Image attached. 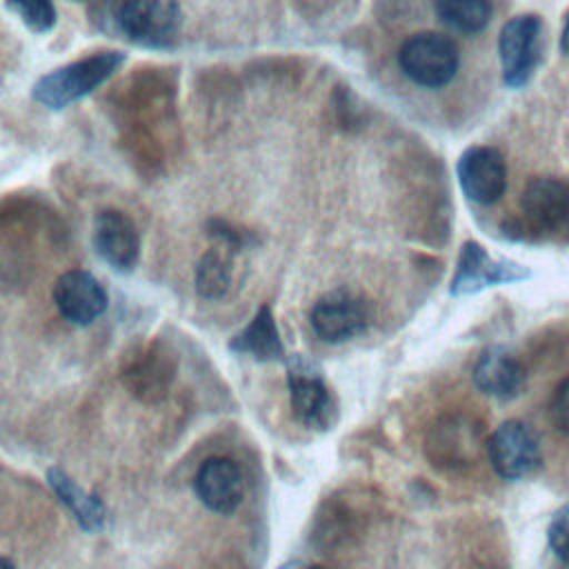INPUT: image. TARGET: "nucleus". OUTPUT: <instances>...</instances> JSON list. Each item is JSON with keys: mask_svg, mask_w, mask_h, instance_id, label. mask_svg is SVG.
I'll return each mask as SVG.
<instances>
[{"mask_svg": "<svg viewBox=\"0 0 569 569\" xmlns=\"http://www.w3.org/2000/svg\"><path fill=\"white\" fill-rule=\"evenodd\" d=\"M7 7L33 33H47L56 24V4H53V0H7Z\"/></svg>", "mask_w": 569, "mask_h": 569, "instance_id": "6ab92c4d", "label": "nucleus"}, {"mask_svg": "<svg viewBox=\"0 0 569 569\" xmlns=\"http://www.w3.org/2000/svg\"><path fill=\"white\" fill-rule=\"evenodd\" d=\"M309 322L313 333L329 345L347 342L360 336L371 322V307L360 296L336 289L325 293L311 309Z\"/></svg>", "mask_w": 569, "mask_h": 569, "instance_id": "0eeeda50", "label": "nucleus"}, {"mask_svg": "<svg viewBox=\"0 0 569 569\" xmlns=\"http://www.w3.org/2000/svg\"><path fill=\"white\" fill-rule=\"evenodd\" d=\"M124 62H127V56L122 51H98L93 56L62 64L44 73L33 84V91H31L33 100H38L47 109L60 111L71 102L82 100L84 96L96 91Z\"/></svg>", "mask_w": 569, "mask_h": 569, "instance_id": "f257e3e1", "label": "nucleus"}, {"mask_svg": "<svg viewBox=\"0 0 569 569\" xmlns=\"http://www.w3.org/2000/svg\"><path fill=\"white\" fill-rule=\"evenodd\" d=\"M529 278V269L513 260L493 258L487 253V249L473 240L465 242L458 256L456 273L451 280V293L453 296H471L487 287L496 284H509Z\"/></svg>", "mask_w": 569, "mask_h": 569, "instance_id": "6e6552de", "label": "nucleus"}, {"mask_svg": "<svg viewBox=\"0 0 569 569\" xmlns=\"http://www.w3.org/2000/svg\"><path fill=\"white\" fill-rule=\"evenodd\" d=\"M231 282L229 258L220 249L207 251L196 267V289L207 300H218L227 293Z\"/></svg>", "mask_w": 569, "mask_h": 569, "instance_id": "a211bd4d", "label": "nucleus"}, {"mask_svg": "<svg viewBox=\"0 0 569 569\" xmlns=\"http://www.w3.org/2000/svg\"><path fill=\"white\" fill-rule=\"evenodd\" d=\"M198 500L213 513H233L244 496V478L240 467L224 456L207 458L193 478Z\"/></svg>", "mask_w": 569, "mask_h": 569, "instance_id": "f8f14e48", "label": "nucleus"}, {"mask_svg": "<svg viewBox=\"0 0 569 569\" xmlns=\"http://www.w3.org/2000/svg\"><path fill=\"white\" fill-rule=\"evenodd\" d=\"M116 22L133 44L167 49L180 31V7L178 0H122Z\"/></svg>", "mask_w": 569, "mask_h": 569, "instance_id": "7ed1b4c3", "label": "nucleus"}, {"mask_svg": "<svg viewBox=\"0 0 569 569\" xmlns=\"http://www.w3.org/2000/svg\"><path fill=\"white\" fill-rule=\"evenodd\" d=\"M229 349L240 356H251L260 362L284 360V347L269 305H262L249 325L231 338Z\"/></svg>", "mask_w": 569, "mask_h": 569, "instance_id": "2eb2a0df", "label": "nucleus"}, {"mask_svg": "<svg viewBox=\"0 0 569 569\" xmlns=\"http://www.w3.org/2000/svg\"><path fill=\"white\" fill-rule=\"evenodd\" d=\"M438 18L460 33H478L491 20V0H433Z\"/></svg>", "mask_w": 569, "mask_h": 569, "instance_id": "f3484780", "label": "nucleus"}, {"mask_svg": "<svg viewBox=\"0 0 569 569\" xmlns=\"http://www.w3.org/2000/svg\"><path fill=\"white\" fill-rule=\"evenodd\" d=\"M0 569H16V565H13L9 558H2V560H0Z\"/></svg>", "mask_w": 569, "mask_h": 569, "instance_id": "b1692460", "label": "nucleus"}, {"mask_svg": "<svg viewBox=\"0 0 569 569\" xmlns=\"http://www.w3.org/2000/svg\"><path fill=\"white\" fill-rule=\"evenodd\" d=\"M487 453L493 471L505 480H522L533 476L542 465V445L538 433L520 422H502L487 442Z\"/></svg>", "mask_w": 569, "mask_h": 569, "instance_id": "39448f33", "label": "nucleus"}, {"mask_svg": "<svg viewBox=\"0 0 569 569\" xmlns=\"http://www.w3.org/2000/svg\"><path fill=\"white\" fill-rule=\"evenodd\" d=\"M525 220L538 231H556L569 222V182L560 178H536L520 196Z\"/></svg>", "mask_w": 569, "mask_h": 569, "instance_id": "ddd939ff", "label": "nucleus"}, {"mask_svg": "<svg viewBox=\"0 0 569 569\" xmlns=\"http://www.w3.org/2000/svg\"><path fill=\"white\" fill-rule=\"evenodd\" d=\"M560 49H562V53L569 58V18H567L565 29H562V36H560Z\"/></svg>", "mask_w": 569, "mask_h": 569, "instance_id": "5701e85b", "label": "nucleus"}, {"mask_svg": "<svg viewBox=\"0 0 569 569\" xmlns=\"http://www.w3.org/2000/svg\"><path fill=\"white\" fill-rule=\"evenodd\" d=\"M540 33L542 22L533 13L511 18L498 38V53L502 67V80L511 89H520L529 82L540 60Z\"/></svg>", "mask_w": 569, "mask_h": 569, "instance_id": "423d86ee", "label": "nucleus"}, {"mask_svg": "<svg viewBox=\"0 0 569 569\" xmlns=\"http://www.w3.org/2000/svg\"><path fill=\"white\" fill-rule=\"evenodd\" d=\"M47 482L51 487V491L58 496V500L69 509V513L76 518V522L93 533V531H100L104 527V516H107V509L102 505V500L96 496V493H87L82 491L73 478H69L62 469L58 467H51L47 471Z\"/></svg>", "mask_w": 569, "mask_h": 569, "instance_id": "dca6fc26", "label": "nucleus"}, {"mask_svg": "<svg viewBox=\"0 0 569 569\" xmlns=\"http://www.w3.org/2000/svg\"><path fill=\"white\" fill-rule=\"evenodd\" d=\"M549 413H551V422L553 427L569 436V378H565L556 391H553V398H551V405H549Z\"/></svg>", "mask_w": 569, "mask_h": 569, "instance_id": "412c9836", "label": "nucleus"}, {"mask_svg": "<svg viewBox=\"0 0 569 569\" xmlns=\"http://www.w3.org/2000/svg\"><path fill=\"white\" fill-rule=\"evenodd\" d=\"M287 382L293 416L311 429H329L338 418V407L320 369L302 353L287 360Z\"/></svg>", "mask_w": 569, "mask_h": 569, "instance_id": "20e7f679", "label": "nucleus"}, {"mask_svg": "<svg viewBox=\"0 0 569 569\" xmlns=\"http://www.w3.org/2000/svg\"><path fill=\"white\" fill-rule=\"evenodd\" d=\"M107 291L100 280L82 269L64 271L53 284V305L71 325L87 327L107 309Z\"/></svg>", "mask_w": 569, "mask_h": 569, "instance_id": "9b49d317", "label": "nucleus"}, {"mask_svg": "<svg viewBox=\"0 0 569 569\" xmlns=\"http://www.w3.org/2000/svg\"><path fill=\"white\" fill-rule=\"evenodd\" d=\"M93 249L113 271L127 273L140 256V236L133 220L118 209H102L93 218Z\"/></svg>", "mask_w": 569, "mask_h": 569, "instance_id": "9d476101", "label": "nucleus"}, {"mask_svg": "<svg viewBox=\"0 0 569 569\" xmlns=\"http://www.w3.org/2000/svg\"><path fill=\"white\" fill-rule=\"evenodd\" d=\"M471 376H473V385L485 396H491L498 400L516 398L522 391L527 380V373L520 360L502 347L485 349L478 356Z\"/></svg>", "mask_w": 569, "mask_h": 569, "instance_id": "4468645a", "label": "nucleus"}, {"mask_svg": "<svg viewBox=\"0 0 569 569\" xmlns=\"http://www.w3.org/2000/svg\"><path fill=\"white\" fill-rule=\"evenodd\" d=\"M278 569H329V567H318V565H307V562H300V560H291V562L280 565Z\"/></svg>", "mask_w": 569, "mask_h": 569, "instance_id": "4be33fe9", "label": "nucleus"}, {"mask_svg": "<svg viewBox=\"0 0 569 569\" xmlns=\"http://www.w3.org/2000/svg\"><path fill=\"white\" fill-rule=\"evenodd\" d=\"M547 538H549V547L551 551L569 565V502L562 505L551 522H549V529H547Z\"/></svg>", "mask_w": 569, "mask_h": 569, "instance_id": "aec40b11", "label": "nucleus"}, {"mask_svg": "<svg viewBox=\"0 0 569 569\" xmlns=\"http://www.w3.org/2000/svg\"><path fill=\"white\" fill-rule=\"evenodd\" d=\"M458 182L462 193L476 204H493L507 187V167L498 149L469 147L458 158Z\"/></svg>", "mask_w": 569, "mask_h": 569, "instance_id": "1a4fd4ad", "label": "nucleus"}, {"mask_svg": "<svg viewBox=\"0 0 569 569\" xmlns=\"http://www.w3.org/2000/svg\"><path fill=\"white\" fill-rule=\"evenodd\" d=\"M398 64L402 73L418 87L440 89L453 80L460 64V53L449 36L438 31H420L402 42Z\"/></svg>", "mask_w": 569, "mask_h": 569, "instance_id": "f03ea898", "label": "nucleus"}]
</instances>
